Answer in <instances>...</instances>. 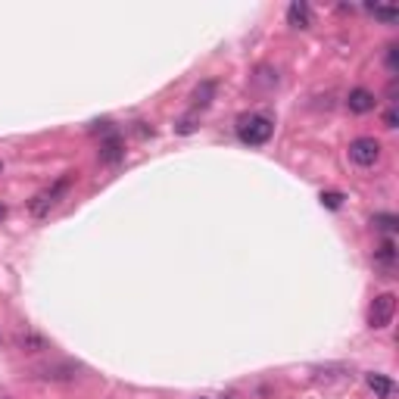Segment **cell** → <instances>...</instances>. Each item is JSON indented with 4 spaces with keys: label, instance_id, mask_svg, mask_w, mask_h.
Wrapping results in <instances>:
<instances>
[{
    "label": "cell",
    "instance_id": "9c48e42d",
    "mask_svg": "<svg viewBox=\"0 0 399 399\" xmlns=\"http://www.w3.org/2000/svg\"><path fill=\"white\" fill-rule=\"evenodd\" d=\"M212 97H216V82H203L200 88L194 91V106L196 109H206L212 103Z\"/></svg>",
    "mask_w": 399,
    "mask_h": 399
},
{
    "label": "cell",
    "instance_id": "9a60e30c",
    "mask_svg": "<svg viewBox=\"0 0 399 399\" xmlns=\"http://www.w3.org/2000/svg\"><path fill=\"white\" fill-rule=\"evenodd\" d=\"M396 44H390V47H387V66H390V72H396V66H399V60H396Z\"/></svg>",
    "mask_w": 399,
    "mask_h": 399
},
{
    "label": "cell",
    "instance_id": "ac0fdd59",
    "mask_svg": "<svg viewBox=\"0 0 399 399\" xmlns=\"http://www.w3.org/2000/svg\"><path fill=\"white\" fill-rule=\"evenodd\" d=\"M0 172H3V163H0Z\"/></svg>",
    "mask_w": 399,
    "mask_h": 399
},
{
    "label": "cell",
    "instance_id": "e0dca14e",
    "mask_svg": "<svg viewBox=\"0 0 399 399\" xmlns=\"http://www.w3.org/2000/svg\"><path fill=\"white\" fill-rule=\"evenodd\" d=\"M3 218H7V206L0 203V222H3Z\"/></svg>",
    "mask_w": 399,
    "mask_h": 399
},
{
    "label": "cell",
    "instance_id": "7c38bea8",
    "mask_svg": "<svg viewBox=\"0 0 399 399\" xmlns=\"http://www.w3.org/2000/svg\"><path fill=\"white\" fill-rule=\"evenodd\" d=\"M372 16L380 22H387V25H393V22H399V10L396 7H372Z\"/></svg>",
    "mask_w": 399,
    "mask_h": 399
},
{
    "label": "cell",
    "instance_id": "8fae6325",
    "mask_svg": "<svg viewBox=\"0 0 399 399\" xmlns=\"http://www.w3.org/2000/svg\"><path fill=\"white\" fill-rule=\"evenodd\" d=\"M372 225H374V228H380V231H387V234H396V231H399V218L387 216V212H384V216H374Z\"/></svg>",
    "mask_w": 399,
    "mask_h": 399
},
{
    "label": "cell",
    "instance_id": "277c9868",
    "mask_svg": "<svg viewBox=\"0 0 399 399\" xmlns=\"http://www.w3.org/2000/svg\"><path fill=\"white\" fill-rule=\"evenodd\" d=\"M393 315H396V297H393V293H380V297H374V303H372L368 325H372L374 331H380V328H387L393 321Z\"/></svg>",
    "mask_w": 399,
    "mask_h": 399
},
{
    "label": "cell",
    "instance_id": "30bf717a",
    "mask_svg": "<svg viewBox=\"0 0 399 399\" xmlns=\"http://www.w3.org/2000/svg\"><path fill=\"white\" fill-rule=\"evenodd\" d=\"M378 262L384 265V269H393V262H396V247H393V240H384V244H380Z\"/></svg>",
    "mask_w": 399,
    "mask_h": 399
},
{
    "label": "cell",
    "instance_id": "2e32d148",
    "mask_svg": "<svg viewBox=\"0 0 399 399\" xmlns=\"http://www.w3.org/2000/svg\"><path fill=\"white\" fill-rule=\"evenodd\" d=\"M396 122H399L396 109H387V115H384V125H387V128H396Z\"/></svg>",
    "mask_w": 399,
    "mask_h": 399
},
{
    "label": "cell",
    "instance_id": "5bb4252c",
    "mask_svg": "<svg viewBox=\"0 0 399 399\" xmlns=\"http://www.w3.org/2000/svg\"><path fill=\"white\" fill-rule=\"evenodd\" d=\"M194 128H196V119H194V115H184L181 122H178V135H190Z\"/></svg>",
    "mask_w": 399,
    "mask_h": 399
},
{
    "label": "cell",
    "instance_id": "4fadbf2b",
    "mask_svg": "<svg viewBox=\"0 0 399 399\" xmlns=\"http://www.w3.org/2000/svg\"><path fill=\"white\" fill-rule=\"evenodd\" d=\"M321 203H325L328 209H340V206H343V194H337V190H328V194H321Z\"/></svg>",
    "mask_w": 399,
    "mask_h": 399
},
{
    "label": "cell",
    "instance_id": "3957f363",
    "mask_svg": "<svg viewBox=\"0 0 399 399\" xmlns=\"http://www.w3.org/2000/svg\"><path fill=\"white\" fill-rule=\"evenodd\" d=\"M350 159L358 166V169H372L380 159V144L374 137H356L350 144Z\"/></svg>",
    "mask_w": 399,
    "mask_h": 399
},
{
    "label": "cell",
    "instance_id": "52a82bcc",
    "mask_svg": "<svg viewBox=\"0 0 399 399\" xmlns=\"http://www.w3.org/2000/svg\"><path fill=\"white\" fill-rule=\"evenodd\" d=\"M122 156H125L122 141H119V135H115V131H109L106 141L100 144V163H119Z\"/></svg>",
    "mask_w": 399,
    "mask_h": 399
},
{
    "label": "cell",
    "instance_id": "6da1fadb",
    "mask_svg": "<svg viewBox=\"0 0 399 399\" xmlns=\"http://www.w3.org/2000/svg\"><path fill=\"white\" fill-rule=\"evenodd\" d=\"M271 131H275V125H271V119H265V115H240V119H237V137L244 144H250V147L265 144L271 137Z\"/></svg>",
    "mask_w": 399,
    "mask_h": 399
},
{
    "label": "cell",
    "instance_id": "8992f818",
    "mask_svg": "<svg viewBox=\"0 0 399 399\" xmlns=\"http://www.w3.org/2000/svg\"><path fill=\"white\" fill-rule=\"evenodd\" d=\"M365 384L378 399H393V396H396V384H393L387 374H374V372L365 374Z\"/></svg>",
    "mask_w": 399,
    "mask_h": 399
},
{
    "label": "cell",
    "instance_id": "7a4b0ae2",
    "mask_svg": "<svg viewBox=\"0 0 399 399\" xmlns=\"http://www.w3.org/2000/svg\"><path fill=\"white\" fill-rule=\"evenodd\" d=\"M69 190V175L66 178H60V181L54 184V187H47V190H41V194L34 196L32 203H28V212H32L34 218H47L50 216V209H54L56 203H60V196Z\"/></svg>",
    "mask_w": 399,
    "mask_h": 399
},
{
    "label": "cell",
    "instance_id": "5b68a950",
    "mask_svg": "<svg viewBox=\"0 0 399 399\" xmlns=\"http://www.w3.org/2000/svg\"><path fill=\"white\" fill-rule=\"evenodd\" d=\"M374 103H378V100H374V94H372V91H365V88L350 91V97H346V106H350V113H356V115L372 113Z\"/></svg>",
    "mask_w": 399,
    "mask_h": 399
},
{
    "label": "cell",
    "instance_id": "ba28073f",
    "mask_svg": "<svg viewBox=\"0 0 399 399\" xmlns=\"http://www.w3.org/2000/svg\"><path fill=\"white\" fill-rule=\"evenodd\" d=\"M287 22H290L293 28H309V22H312L309 3H303V0H293L290 7H287Z\"/></svg>",
    "mask_w": 399,
    "mask_h": 399
}]
</instances>
